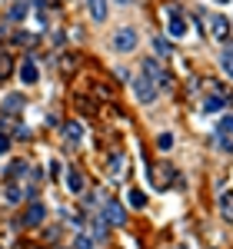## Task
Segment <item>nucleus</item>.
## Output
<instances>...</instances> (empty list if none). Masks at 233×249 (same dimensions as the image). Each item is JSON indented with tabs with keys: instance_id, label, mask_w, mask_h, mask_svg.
<instances>
[{
	"instance_id": "nucleus-1",
	"label": "nucleus",
	"mask_w": 233,
	"mask_h": 249,
	"mask_svg": "<svg viewBox=\"0 0 233 249\" xmlns=\"http://www.w3.org/2000/svg\"><path fill=\"white\" fill-rule=\"evenodd\" d=\"M136 30L134 27H120V30H116L114 34V40H110V43H114V50L116 53H130V50H136Z\"/></svg>"
},
{
	"instance_id": "nucleus-2",
	"label": "nucleus",
	"mask_w": 233,
	"mask_h": 249,
	"mask_svg": "<svg viewBox=\"0 0 233 249\" xmlns=\"http://www.w3.org/2000/svg\"><path fill=\"white\" fill-rule=\"evenodd\" d=\"M134 93H136L140 103H154V100H156V83L150 77H143V73H140V77L134 80Z\"/></svg>"
},
{
	"instance_id": "nucleus-3",
	"label": "nucleus",
	"mask_w": 233,
	"mask_h": 249,
	"mask_svg": "<svg viewBox=\"0 0 233 249\" xmlns=\"http://www.w3.org/2000/svg\"><path fill=\"white\" fill-rule=\"evenodd\" d=\"M143 77H150V80L156 83V87H163V90L170 87V77L163 73V67H160V63H156L154 57H150V60H143Z\"/></svg>"
},
{
	"instance_id": "nucleus-4",
	"label": "nucleus",
	"mask_w": 233,
	"mask_h": 249,
	"mask_svg": "<svg viewBox=\"0 0 233 249\" xmlns=\"http://www.w3.org/2000/svg\"><path fill=\"white\" fill-rule=\"evenodd\" d=\"M43 216H47L43 203H37V199H34V203L27 206V213L20 216V223H23V226H40V223H43Z\"/></svg>"
},
{
	"instance_id": "nucleus-5",
	"label": "nucleus",
	"mask_w": 233,
	"mask_h": 249,
	"mask_svg": "<svg viewBox=\"0 0 233 249\" xmlns=\"http://www.w3.org/2000/svg\"><path fill=\"white\" fill-rule=\"evenodd\" d=\"M103 219H107V223H114V226H123V223H127L123 206H120V203H107V206H103Z\"/></svg>"
},
{
	"instance_id": "nucleus-6",
	"label": "nucleus",
	"mask_w": 233,
	"mask_h": 249,
	"mask_svg": "<svg viewBox=\"0 0 233 249\" xmlns=\"http://www.w3.org/2000/svg\"><path fill=\"white\" fill-rule=\"evenodd\" d=\"M167 30H170V37H183V34H187V23H183V17H180L176 7H170V27H167Z\"/></svg>"
},
{
	"instance_id": "nucleus-7",
	"label": "nucleus",
	"mask_w": 233,
	"mask_h": 249,
	"mask_svg": "<svg viewBox=\"0 0 233 249\" xmlns=\"http://www.w3.org/2000/svg\"><path fill=\"white\" fill-rule=\"evenodd\" d=\"M20 80H23V83H37L40 80V70H37V63H34L30 57L23 60V67H20Z\"/></svg>"
},
{
	"instance_id": "nucleus-8",
	"label": "nucleus",
	"mask_w": 233,
	"mask_h": 249,
	"mask_svg": "<svg viewBox=\"0 0 233 249\" xmlns=\"http://www.w3.org/2000/svg\"><path fill=\"white\" fill-rule=\"evenodd\" d=\"M220 216H223L227 223H233V193L230 190L220 193Z\"/></svg>"
},
{
	"instance_id": "nucleus-9",
	"label": "nucleus",
	"mask_w": 233,
	"mask_h": 249,
	"mask_svg": "<svg viewBox=\"0 0 233 249\" xmlns=\"http://www.w3.org/2000/svg\"><path fill=\"white\" fill-rule=\"evenodd\" d=\"M227 27H230V23H227V20H223V17H214V20H210V34H214L216 40H223V37H227V34H230Z\"/></svg>"
},
{
	"instance_id": "nucleus-10",
	"label": "nucleus",
	"mask_w": 233,
	"mask_h": 249,
	"mask_svg": "<svg viewBox=\"0 0 233 249\" xmlns=\"http://www.w3.org/2000/svg\"><path fill=\"white\" fill-rule=\"evenodd\" d=\"M3 107H7V113H20L23 96H20V93H7V96H3Z\"/></svg>"
},
{
	"instance_id": "nucleus-11",
	"label": "nucleus",
	"mask_w": 233,
	"mask_h": 249,
	"mask_svg": "<svg viewBox=\"0 0 233 249\" xmlns=\"http://www.w3.org/2000/svg\"><path fill=\"white\" fill-rule=\"evenodd\" d=\"M90 17L107 20V0H90Z\"/></svg>"
},
{
	"instance_id": "nucleus-12",
	"label": "nucleus",
	"mask_w": 233,
	"mask_h": 249,
	"mask_svg": "<svg viewBox=\"0 0 233 249\" xmlns=\"http://www.w3.org/2000/svg\"><path fill=\"white\" fill-rule=\"evenodd\" d=\"M63 136H67L70 143H80V136H83V126H80V123H67V126H63Z\"/></svg>"
},
{
	"instance_id": "nucleus-13",
	"label": "nucleus",
	"mask_w": 233,
	"mask_h": 249,
	"mask_svg": "<svg viewBox=\"0 0 233 249\" xmlns=\"http://www.w3.org/2000/svg\"><path fill=\"white\" fill-rule=\"evenodd\" d=\"M154 50L160 53V57H174V43H170V40H163V37L154 40Z\"/></svg>"
},
{
	"instance_id": "nucleus-14",
	"label": "nucleus",
	"mask_w": 233,
	"mask_h": 249,
	"mask_svg": "<svg viewBox=\"0 0 233 249\" xmlns=\"http://www.w3.org/2000/svg\"><path fill=\"white\" fill-rule=\"evenodd\" d=\"M216 110H223V96H207L203 100V113H216Z\"/></svg>"
},
{
	"instance_id": "nucleus-15",
	"label": "nucleus",
	"mask_w": 233,
	"mask_h": 249,
	"mask_svg": "<svg viewBox=\"0 0 233 249\" xmlns=\"http://www.w3.org/2000/svg\"><path fill=\"white\" fill-rule=\"evenodd\" d=\"M216 133L233 136V116H220V120H216Z\"/></svg>"
},
{
	"instance_id": "nucleus-16",
	"label": "nucleus",
	"mask_w": 233,
	"mask_h": 249,
	"mask_svg": "<svg viewBox=\"0 0 233 249\" xmlns=\"http://www.w3.org/2000/svg\"><path fill=\"white\" fill-rule=\"evenodd\" d=\"M156 150H160V153L174 150V133H160V136H156Z\"/></svg>"
},
{
	"instance_id": "nucleus-17",
	"label": "nucleus",
	"mask_w": 233,
	"mask_h": 249,
	"mask_svg": "<svg viewBox=\"0 0 233 249\" xmlns=\"http://www.w3.org/2000/svg\"><path fill=\"white\" fill-rule=\"evenodd\" d=\"M127 199H130V206H136V210L147 206V193H140V190H130V193H127Z\"/></svg>"
},
{
	"instance_id": "nucleus-18",
	"label": "nucleus",
	"mask_w": 233,
	"mask_h": 249,
	"mask_svg": "<svg viewBox=\"0 0 233 249\" xmlns=\"http://www.w3.org/2000/svg\"><path fill=\"white\" fill-rule=\"evenodd\" d=\"M20 199H23V190L17 183H7V203H20Z\"/></svg>"
},
{
	"instance_id": "nucleus-19",
	"label": "nucleus",
	"mask_w": 233,
	"mask_h": 249,
	"mask_svg": "<svg viewBox=\"0 0 233 249\" xmlns=\"http://www.w3.org/2000/svg\"><path fill=\"white\" fill-rule=\"evenodd\" d=\"M60 70H63V73H74V70H77V57H74V53L60 57Z\"/></svg>"
},
{
	"instance_id": "nucleus-20",
	"label": "nucleus",
	"mask_w": 233,
	"mask_h": 249,
	"mask_svg": "<svg viewBox=\"0 0 233 249\" xmlns=\"http://www.w3.org/2000/svg\"><path fill=\"white\" fill-rule=\"evenodd\" d=\"M123 173V153H114L110 156V176H120Z\"/></svg>"
},
{
	"instance_id": "nucleus-21",
	"label": "nucleus",
	"mask_w": 233,
	"mask_h": 249,
	"mask_svg": "<svg viewBox=\"0 0 233 249\" xmlns=\"http://www.w3.org/2000/svg\"><path fill=\"white\" fill-rule=\"evenodd\" d=\"M220 63H223V70H227V73L233 77V47H227V50H223V57H220Z\"/></svg>"
},
{
	"instance_id": "nucleus-22",
	"label": "nucleus",
	"mask_w": 233,
	"mask_h": 249,
	"mask_svg": "<svg viewBox=\"0 0 233 249\" xmlns=\"http://www.w3.org/2000/svg\"><path fill=\"white\" fill-rule=\"evenodd\" d=\"M14 70V57H7V53H0V77H7Z\"/></svg>"
},
{
	"instance_id": "nucleus-23",
	"label": "nucleus",
	"mask_w": 233,
	"mask_h": 249,
	"mask_svg": "<svg viewBox=\"0 0 233 249\" xmlns=\"http://www.w3.org/2000/svg\"><path fill=\"white\" fill-rule=\"evenodd\" d=\"M67 186H70V193H83L80 190V186H83V183H80V173H70V176H67Z\"/></svg>"
},
{
	"instance_id": "nucleus-24",
	"label": "nucleus",
	"mask_w": 233,
	"mask_h": 249,
	"mask_svg": "<svg viewBox=\"0 0 233 249\" xmlns=\"http://www.w3.org/2000/svg\"><path fill=\"white\" fill-rule=\"evenodd\" d=\"M74 249H94V239L90 236H77L74 239Z\"/></svg>"
},
{
	"instance_id": "nucleus-25",
	"label": "nucleus",
	"mask_w": 233,
	"mask_h": 249,
	"mask_svg": "<svg viewBox=\"0 0 233 249\" xmlns=\"http://www.w3.org/2000/svg\"><path fill=\"white\" fill-rule=\"evenodd\" d=\"M27 17V3H17L14 10H10V20H23Z\"/></svg>"
},
{
	"instance_id": "nucleus-26",
	"label": "nucleus",
	"mask_w": 233,
	"mask_h": 249,
	"mask_svg": "<svg viewBox=\"0 0 233 249\" xmlns=\"http://www.w3.org/2000/svg\"><path fill=\"white\" fill-rule=\"evenodd\" d=\"M14 136H17V140H30V130H27V126H14Z\"/></svg>"
},
{
	"instance_id": "nucleus-27",
	"label": "nucleus",
	"mask_w": 233,
	"mask_h": 249,
	"mask_svg": "<svg viewBox=\"0 0 233 249\" xmlns=\"http://www.w3.org/2000/svg\"><path fill=\"white\" fill-rule=\"evenodd\" d=\"M7 150H10V136L0 130V153H7Z\"/></svg>"
},
{
	"instance_id": "nucleus-28",
	"label": "nucleus",
	"mask_w": 233,
	"mask_h": 249,
	"mask_svg": "<svg viewBox=\"0 0 233 249\" xmlns=\"http://www.w3.org/2000/svg\"><path fill=\"white\" fill-rule=\"evenodd\" d=\"M77 107H80V110H83V113H90V110H94V103H90V100H83V96H80V100H77Z\"/></svg>"
},
{
	"instance_id": "nucleus-29",
	"label": "nucleus",
	"mask_w": 233,
	"mask_h": 249,
	"mask_svg": "<svg viewBox=\"0 0 233 249\" xmlns=\"http://www.w3.org/2000/svg\"><path fill=\"white\" fill-rule=\"evenodd\" d=\"M14 40H17V43H34V34H17Z\"/></svg>"
},
{
	"instance_id": "nucleus-30",
	"label": "nucleus",
	"mask_w": 233,
	"mask_h": 249,
	"mask_svg": "<svg viewBox=\"0 0 233 249\" xmlns=\"http://www.w3.org/2000/svg\"><path fill=\"white\" fill-rule=\"evenodd\" d=\"M60 173H63V166H60V163H57V160H54V166H50V176H54V179H57V176H60Z\"/></svg>"
},
{
	"instance_id": "nucleus-31",
	"label": "nucleus",
	"mask_w": 233,
	"mask_h": 249,
	"mask_svg": "<svg viewBox=\"0 0 233 249\" xmlns=\"http://www.w3.org/2000/svg\"><path fill=\"white\" fill-rule=\"evenodd\" d=\"M116 7H130V3H134V0H114Z\"/></svg>"
},
{
	"instance_id": "nucleus-32",
	"label": "nucleus",
	"mask_w": 233,
	"mask_h": 249,
	"mask_svg": "<svg viewBox=\"0 0 233 249\" xmlns=\"http://www.w3.org/2000/svg\"><path fill=\"white\" fill-rule=\"evenodd\" d=\"M216 3H230V0H216Z\"/></svg>"
},
{
	"instance_id": "nucleus-33",
	"label": "nucleus",
	"mask_w": 233,
	"mask_h": 249,
	"mask_svg": "<svg viewBox=\"0 0 233 249\" xmlns=\"http://www.w3.org/2000/svg\"><path fill=\"white\" fill-rule=\"evenodd\" d=\"M0 37H3V27H0Z\"/></svg>"
}]
</instances>
